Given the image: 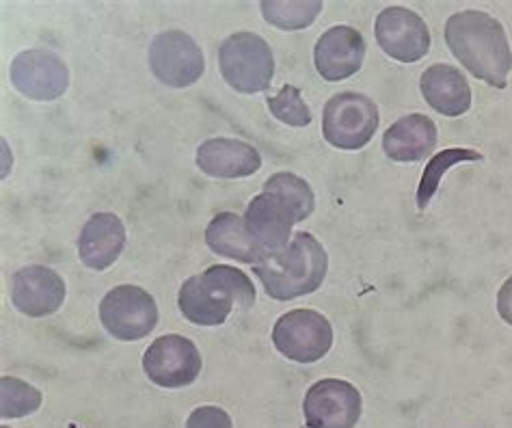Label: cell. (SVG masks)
Wrapping results in <instances>:
<instances>
[{"label":"cell","instance_id":"1","mask_svg":"<svg viewBox=\"0 0 512 428\" xmlns=\"http://www.w3.org/2000/svg\"><path fill=\"white\" fill-rule=\"evenodd\" d=\"M446 42L467 72L495 89H506L512 50L500 20L474 9L454 13L446 22Z\"/></svg>","mask_w":512,"mask_h":428},{"label":"cell","instance_id":"2","mask_svg":"<svg viewBox=\"0 0 512 428\" xmlns=\"http://www.w3.org/2000/svg\"><path fill=\"white\" fill-rule=\"evenodd\" d=\"M329 256L318 238L309 232H296L286 247L268 251L266 258L253 266L268 297L292 301L316 292L327 277Z\"/></svg>","mask_w":512,"mask_h":428},{"label":"cell","instance_id":"3","mask_svg":"<svg viewBox=\"0 0 512 428\" xmlns=\"http://www.w3.org/2000/svg\"><path fill=\"white\" fill-rule=\"evenodd\" d=\"M255 303V288L247 273L236 266L214 264L201 275L186 279L178 294V307L188 323L199 327H219L238 310Z\"/></svg>","mask_w":512,"mask_h":428},{"label":"cell","instance_id":"4","mask_svg":"<svg viewBox=\"0 0 512 428\" xmlns=\"http://www.w3.org/2000/svg\"><path fill=\"white\" fill-rule=\"evenodd\" d=\"M219 68L225 83L238 93H260L273 85V50L264 37L240 31L221 44Z\"/></svg>","mask_w":512,"mask_h":428},{"label":"cell","instance_id":"5","mask_svg":"<svg viewBox=\"0 0 512 428\" xmlns=\"http://www.w3.org/2000/svg\"><path fill=\"white\" fill-rule=\"evenodd\" d=\"M379 130V106L357 91L335 93L322 113V135L338 150H361Z\"/></svg>","mask_w":512,"mask_h":428},{"label":"cell","instance_id":"6","mask_svg":"<svg viewBox=\"0 0 512 428\" xmlns=\"http://www.w3.org/2000/svg\"><path fill=\"white\" fill-rule=\"evenodd\" d=\"M100 320L109 336L121 342L141 340L158 325V305L147 290L124 284L109 290L100 303Z\"/></svg>","mask_w":512,"mask_h":428},{"label":"cell","instance_id":"7","mask_svg":"<svg viewBox=\"0 0 512 428\" xmlns=\"http://www.w3.org/2000/svg\"><path fill=\"white\" fill-rule=\"evenodd\" d=\"M273 344L296 364H316L331 351L333 327L316 310H292L275 323Z\"/></svg>","mask_w":512,"mask_h":428},{"label":"cell","instance_id":"8","mask_svg":"<svg viewBox=\"0 0 512 428\" xmlns=\"http://www.w3.org/2000/svg\"><path fill=\"white\" fill-rule=\"evenodd\" d=\"M150 70L160 83L173 89L195 85L206 70L204 52L184 31H163L150 44Z\"/></svg>","mask_w":512,"mask_h":428},{"label":"cell","instance_id":"9","mask_svg":"<svg viewBox=\"0 0 512 428\" xmlns=\"http://www.w3.org/2000/svg\"><path fill=\"white\" fill-rule=\"evenodd\" d=\"M201 366L204 361H201L195 342L178 336V333L158 338L143 355V370L147 377L167 390H180V387L195 383Z\"/></svg>","mask_w":512,"mask_h":428},{"label":"cell","instance_id":"10","mask_svg":"<svg viewBox=\"0 0 512 428\" xmlns=\"http://www.w3.org/2000/svg\"><path fill=\"white\" fill-rule=\"evenodd\" d=\"M9 78L24 98L37 102L57 100L70 87V72L63 59L42 48L20 52L11 61Z\"/></svg>","mask_w":512,"mask_h":428},{"label":"cell","instance_id":"11","mask_svg":"<svg viewBox=\"0 0 512 428\" xmlns=\"http://www.w3.org/2000/svg\"><path fill=\"white\" fill-rule=\"evenodd\" d=\"M303 413L309 428H355L361 418V394L348 381L322 379L307 390Z\"/></svg>","mask_w":512,"mask_h":428},{"label":"cell","instance_id":"12","mask_svg":"<svg viewBox=\"0 0 512 428\" xmlns=\"http://www.w3.org/2000/svg\"><path fill=\"white\" fill-rule=\"evenodd\" d=\"M376 42L387 57L400 63H415L428 55L430 29L415 11L404 7H387L374 24Z\"/></svg>","mask_w":512,"mask_h":428},{"label":"cell","instance_id":"13","mask_svg":"<svg viewBox=\"0 0 512 428\" xmlns=\"http://www.w3.org/2000/svg\"><path fill=\"white\" fill-rule=\"evenodd\" d=\"M65 282L48 266H24L11 277V303L29 318L55 314L65 301Z\"/></svg>","mask_w":512,"mask_h":428},{"label":"cell","instance_id":"14","mask_svg":"<svg viewBox=\"0 0 512 428\" xmlns=\"http://www.w3.org/2000/svg\"><path fill=\"white\" fill-rule=\"evenodd\" d=\"M366 59V39L353 26H333L322 33L314 48L318 74L329 83H340L357 74Z\"/></svg>","mask_w":512,"mask_h":428},{"label":"cell","instance_id":"15","mask_svg":"<svg viewBox=\"0 0 512 428\" xmlns=\"http://www.w3.org/2000/svg\"><path fill=\"white\" fill-rule=\"evenodd\" d=\"M245 225L249 234L258 240L266 251L286 247L292 238V227L299 217L288 202L275 193L255 195L245 210Z\"/></svg>","mask_w":512,"mask_h":428},{"label":"cell","instance_id":"16","mask_svg":"<svg viewBox=\"0 0 512 428\" xmlns=\"http://www.w3.org/2000/svg\"><path fill=\"white\" fill-rule=\"evenodd\" d=\"M126 247V227L113 212H98L83 225L78 238V256L87 269L106 271Z\"/></svg>","mask_w":512,"mask_h":428},{"label":"cell","instance_id":"17","mask_svg":"<svg viewBox=\"0 0 512 428\" xmlns=\"http://www.w3.org/2000/svg\"><path fill=\"white\" fill-rule=\"evenodd\" d=\"M197 167L210 178H249L260 171L262 156L245 141L217 137L197 147Z\"/></svg>","mask_w":512,"mask_h":428},{"label":"cell","instance_id":"18","mask_svg":"<svg viewBox=\"0 0 512 428\" xmlns=\"http://www.w3.org/2000/svg\"><path fill=\"white\" fill-rule=\"evenodd\" d=\"M437 147V126L422 113H411L389 126L383 135V152L396 163H417Z\"/></svg>","mask_w":512,"mask_h":428},{"label":"cell","instance_id":"19","mask_svg":"<svg viewBox=\"0 0 512 428\" xmlns=\"http://www.w3.org/2000/svg\"><path fill=\"white\" fill-rule=\"evenodd\" d=\"M426 102L443 117H461L471 109V87L461 70L446 63L430 65L420 78Z\"/></svg>","mask_w":512,"mask_h":428},{"label":"cell","instance_id":"20","mask_svg":"<svg viewBox=\"0 0 512 428\" xmlns=\"http://www.w3.org/2000/svg\"><path fill=\"white\" fill-rule=\"evenodd\" d=\"M208 247L223 258L236 260L242 264H260L266 258V249L255 240L245 219L234 212H219L206 227Z\"/></svg>","mask_w":512,"mask_h":428},{"label":"cell","instance_id":"21","mask_svg":"<svg viewBox=\"0 0 512 428\" xmlns=\"http://www.w3.org/2000/svg\"><path fill=\"white\" fill-rule=\"evenodd\" d=\"M469 160H482V154L476 150H461V147H450V150H443L439 154H435L430 158V163L426 165L420 186H417V208L424 210L430 199L435 197V193L439 191L441 178L446 173L458 165V163H469Z\"/></svg>","mask_w":512,"mask_h":428},{"label":"cell","instance_id":"22","mask_svg":"<svg viewBox=\"0 0 512 428\" xmlns=\"http://www.w3.org/2000/svg\"><path fill=\"white\" fill-rule=\"evenodd\" d=\"M262 16L268 24L281 31H299L312 24L322 11V3H294V0H264L260 5Z\"/></svg>","mask_w":512,"mask_h":428},{"label":"cell","instance_id":"23","mask_svg":"<svg viewBox=\"0 0 512 428\" xmlns=\"http://www.w3.org/2000/svg\"><path fill=\"white\" fill-rule=\"evenodd\" d=\"M264 191L275 193L284 199V202H288L296 212V217H299V223L305 221L309 214L314 212L316 197H314L312 186H309L303 178L294 176V173H288V171L275 173V176H271L264 182Z\"/></svg>","mask_w":512,"mask_h":428},{"label":"cell","instance_id":"24","mask_svg":"<svg viewBox=\"0 0 512 428\" xmlns=\"http://www.w3.org/2000/svg\"><path fill=\"white\" fill-rule=\"evenodd\" d=\"M0 398H3V403H0V416L5 420L31 416L42 405V394H39V390L16 377L0 379Z\"/></svg>","mask_w":512,"mask_h":428},{"label":"cell","instance_id":"25","mask_svg":"<svg viewBox=\"0 0 512 428\" xmlns=\"http://www.w3.org/2000/svg\"><path fill=\"white\" fill-rule=\"evenodd\" d=\"M268 109H271L281 124L294 128H305L312 124V111L305 104L301 91L292 85H284L277 96L268 98Z\"/></svg>","mask_w":512,"mask_h":428},{"label":"cell","instance_id":"26","mask_svg":"<svg viewBox=\"0 0 512 428\" xmlns=\"http://www.w3.org/2000/svg\"><path fill=\"white\" fill-rule=\"evenodd\" d=\"M186 428H234V424L221 407H197L188 416Z\"/></svg>","mask_w":512,"mask_h":428},{"label":"cell","instance_id":"27","mask_svg":"<svg viewBox=\"0 0 512 428\" xmlns=\"http://www.w3.org/2000/svg\"><path fill=\"white\" fill-rule=\"evenodd\" d=\"M497 312L508 325H512V277H508L500 292H497Z\"/></svg>","mask_w":512,"mask_h":428},{"label":"cell","instance_id":"28","mask_svg":"<svg viewBox=\"0 0 512 428\" xmlns=\"http://www.w3.org/2000/svg\"><path fill=\"white\" fill-rule=\"evenodd\" d=\"M0 428H9V426H0Z\"/></svg>","mask_w":512,"mask_h":428}]
</instances>
